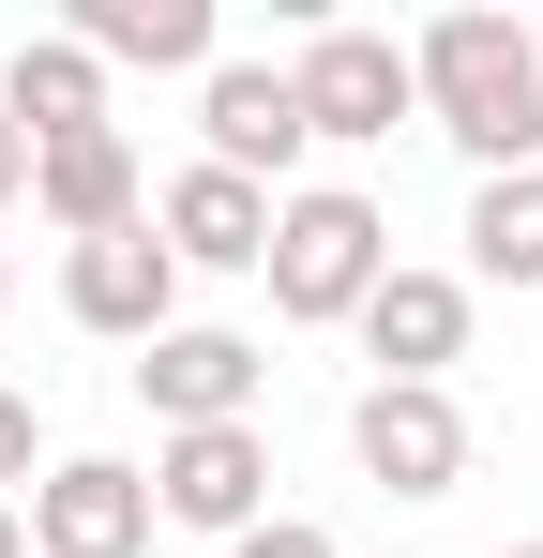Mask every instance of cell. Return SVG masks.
Instances as JSON below:
<instances>
[{
    "label": "cell",
    "instance_id": "8",
    "mask_svg": "<svg viewBox=\"0 0 543 558\" xmlns=\"http://www.w3.org/2000/svg\"><path fill=\"white\" fill-rule=\"evenodd\" d=\"M196 121H212V167H227V182H287V167H302V151H317V121H302V92H287V76H272V61H212V92H196Z\"/></svg>",
    "mask_w": 543,
    "mask_h": 558
},
{
    "label": "cell",
    "instance_id": "6",
    "mask_svg": "<svg viewBox=\"0 0 543 558\" xmlns=\"http://www.w3.org/2000/svg\"><path fill=\"white\" fill-rule=\"evenodd\" d=\"M287 92H302L317 136H393V121L423 106V76H408V46H393V31H317V46L287 61Z\"/></svg>",
    "mask_w": 543,
    "mask_h": 558
},
{
    "label": "cell",
    "instance_id": "4",
    "mask_svg": "<svg viewBox=\"0 0 543 558\" xmlns=\"http://www.w3.org/2000/svg\"><path fill=\"white\" fill-rule=\"evenodd\" d=\"M257 498H272V438H257V423H196V438L152 453V513H167V529L242 544V529H257Z\"/></svg>",
    "mask_w": 543,
    "mask_h": 558
},
{
    "label": "cell",
    "instance_id": "7",
    "mask_svg": "<svg viewBox=\"0 0 543 558\" xmlns=\"http://www.w3.org/2000/svg\"><path fill=\"white\" fill-rule=\"evenodd\" d=\"M257 332H196V317H181V332H152V348H136V408H152V423H167V438H196V423H242V408H257Z\"/></svg>",
    "mask_w": 543,
    "mask_h": 558
},
{
    "label": "cell",
    "instance_id": "2",
    "mask_svg": "<svg viewBox=\"0 0 543 558\" xmlns=\"http://www.w3.org/2000/svg\"><path fill=\"white\" fill-rule=\"evenodd\" d=\"M393 272V227H377V196L317 182V196H272V302L287 317H362Z\"/></svg>",
    "mask_w": 543,
    "mask_h": 558
},
{
    "label": "cell",
    "instance_id": "10",
    "mask_svg": "<svg viewBox=\"0 0 543 558\" xmlns=\"http://www.w3.org/2000/svg\"><path fill=\"white\" fill-rule=\"evenodd\" d=\"M152 242H167L181 272H272V196L227 182V167H181L167 211H152Z\"/></svg>",
    "mask_w": 543,
    "mask_h": 558
},
{
    "label": "cell",
    "instance_id": "12",
    "mask_svg": "<svg viewBox=\"0 0 543 558\" xmlns=\"http://www.w3.org/2000/svg\"><path fill=\"white\" fill-rule=\"evenodd\" d=\"M362 348H377V377H423L438 392V363H468V272H377Z\"/></svg>",
    "mask_w": 543,
    "mask_h": 558
},
{
    "label": "cell",
    "instance_id": "21",
    "mask_svg": "<svg viewBox=\"0 0 543 558\" xmlns=\"http://www.w3.org/2000/svg\"><path fill=\"white\" fill-rule=\"evenodd\" d=\"M498 558H543V544H498Z\"/></svg>",
    "mask_w": 543,
    "mask_h": 558
},
{
    "label": "cell",
    "instance_id": "11",
    "mask_svg": "<svg viewBox=\"0 0 543 558\" xmlns=\"http://www.w3.org/2000/svg\"><path fill=\"white\" fill-rule=\"evenodd\" d=\"M31 196H46V227H61V242H106V227H136V136H121V121H90V136H46V151H31Z\"/></svg>",
    "mask_w": 543,
    "mask_h": 558
},
{
    "label": "cell",
    "instance_id": "3",
    "mask_svg": "<svg viewBox=\"0 0 543 558\" xmlns=\"http://www.w3.org/2000/svg\"><path fill=\"white\" fill-rule=\"evenodd\" d=\"M348 453H362V483H393V498H452V483H468V408L423 392V377H377L348 408Z\"/></svg>",
    "mask_w": 543,
    "mask_h": 558
},
{
    "label": "cell",
    "instance_id": "20",
    "mask_svg": "<svg viewBox=\"0 0 543 558\" xmlns=\"http://www.w3.org/2000/svg\"><path fill=\"white\" fill-rule=\"evenodd\" d=\"M0 302H15V257H0Z\"/></svg>",
    "mask_w": 543,
    "mask_h": 558
},
{
    "label": "cell",
    "instance_id": "14",
    "mask_svg": "<svg viewBox=\"0 0 543 558\" xmlns=\"http://www.w3.org/2000/svg\"><path fill=\"white\" fill-rule=\"evenodd\" d=\"M90 61H152V76H212V0H76Z\"/></svg>",
    "mask_w": 543,
    "mask_h": 558
},
{
    "label": "cell",
    "instance_id": "1",
    "mask_svg": "<svg viewBox=\"0 0 543 558\" xmlns=\"http://www.w3.org/2000/svg\"><path fill=\"white\" fill-rule=\"evenodd\" d=\"M408 76H423L438 136L468 151V167H483V182L543 167V46L514 31V15H438V31L408 46Z\"/></svg>",
    "mask_w": 543,
    "mask_h": 558
},
{
    "label": "cell",
    "instance_id": "5",
    "mask_svg": "<svg viewBox=\"0 0 543 558\" xmlns=\"http://www.w3.org/2000/svg\"><path fill=\"white\" fill-rule=\"evenodd\" d=\"M61 302H76V332L152 348V332H181V257L152 242V211H136V227H106V242H76V257H61Z\"/></svg>",
    "mask_w": 543,
    "mask_h": 558
},
{
    "label": "cell",
    "instance_id": "16",
    "mask_svg": "<svg viewBox=\"0 0 543 558\" xmlns=\"http://www.w3.org/2000/svg\"><path fill=\"white\" fill-rule=\"evenodd\" d=\"M227 558H348V544H333L317 513H257V529H242V544H227Z\"/></svg>",
    "mask_w": 543,
    "mask_h": 558
},
{
    "label": "cell",
    "instance_id": "19",
    "mask_svg": "<svg viewBox=\"0 0 543 558\" xmlns=\"http://www.w3.org/2000/svg\"><path fill=\"white\" fill-rule=\"evenodd\" d=\"M0 558H31V529H15V513H0Z\"/></svg>",
    "mask_w": 543,
    "mask_h": 558
},
{
    "label": "cell",
    "instance_id": "13",
    "mask_svg": "<svg viewBox=\"0 0 543 558\" xmlns=\"http://www.w3.org/2000/svg\"><path fill=\"white\" fill-rule=\"evenodd\" d=\"M0 121L46 151V136H90L106 121V61H90L76 31H46V46H15V76H0Z\"/></svg>",
    "mask_w": 543,
    "mask_h": 558
},
{
    "label": "cell",
    "instance_id": "17",
    "mask_svg": "<svg viewBox=\"0 0 543 558\" xmlns=\"http://www.w3.org/2000/svg\"><path fill=\"white\" fill-rule=\"evenodd\" d=\"M31 453H46V423H31V392H0V483H31Z\"/></svg>",
    "mask_w": 543,
    "mask_h": 558
},
{
    "label": "cell",
    "instance_id": "15",
    "mask_svg": "<svg viewBox=\"0 0 543 558\" xmlns=\"http://www.w3.org/2000/svg\"><path fill=\"white\" fill-rule=\"evenodd\" d=\"M468 272L483 287H543V167H514V182L468 196Z\"/></svg>",
    "mask_w": 543,
    "mask_h": 558
},
{
    "label": "cell",
    "instance_id": "18",
    "mask_svg": "<svg viewBox=\"0 0 543 558\" xmlns=\"http://www.w3.org/2000/svg\"><path fill=\"white\" fill-rule=\"evenodd\" d=\"M0 196H31V136L15 121H0Z\"/></svg>",
    "mask_w": 543,
    "mask_h": 558
},
{
    "label": "cell",
    "instance_id": "9",
    "mask_svg": "<svg viewBox=\"0 0 543 558\" xmlns=\"http://www.w3.org/2000/svg\"><path fill=\"white\" fill-rule=\"evenodd\" d=\"M31 544H46V558H136V544H152V483L106 468V453L46 468V483H31Z\"/></svg>",
    "mask_w": 543,
    "mask_h": 558
}]
</instances>
